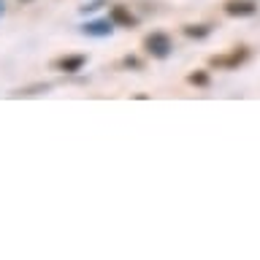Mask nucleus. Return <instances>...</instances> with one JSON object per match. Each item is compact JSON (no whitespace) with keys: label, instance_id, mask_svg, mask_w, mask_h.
I'll use <instances>...</instances> for the list:
<instances>
[{"label":"nucleus","instance_id":"nucleus-7","mask_svg":"<svg viewBox=\"0 0 260 260\" xmlns=\"http://www.w3.org/2000/svg\"><path fill=\"white\" fill-rule=\"evenodd\" d=\"M214 27H211L209 22H190V24H182V36L190 38V41H206Z\"/></svg>","mask_w":260,"mask_h":260},{"label":"nucleus","instance_id":"nucleus-8","mask_svg":"<svg viewBox=\"0 0 260 260\" xmlns=\"http://www.w3.org/2000/svg\"><path fill=\"white\" fill-rule=\"evenodd\" d=\"M52 87H54L52 81H32V84L16 87L14 92H11V98H38V95H46Z\"/></svg>","mask_w":260,"mask_h":260},{"label":"nucleus","instance_id":"nucleus-12","mask_svg":"<svg viewBox=\"0 0 260 260\" xmlns=\"http://www.w3.org/2000/svg\"><path fill=\"white\" fill-rule=\"evenodd\" d=\"M3 14H6V0H0V19H3Z\"/></svg>","mask_w":260,"mask_h":260},{"label":"nucleus","instance_id":"nucleus-11","mask_svg":"<svg viewBox=\"0 0 260 260\" xmlns=\"http://www.w3.org/2000/svg\"><path fill=\"white\" fill-rule=\"evenodd\" d=\"M106 6V0H87L84 6H79V14H95Z\"/></svg>","mask_w":260,"mask_h":260},{"label":"nucleus","instance_id":"nucleus-10","mask_svg":"<svg viewBox=\"0 0 260 260\" xmlns=\"http://www.w3.org/2000/svg\"><path fill=\"white\" fill-rule=\"evenodd\" d=\"M119 68H122V71H133V73H138V71L146 68V60H144V57H138V54H125V57L119 60Z\"/></svg>","mask_w":260,"mask_h":260},{"label":"nucleus","instance_id":"nucleus-3","mask_svg":"<svg viewBox=\"0 0 260 260\" xmlns=\"http://www.w3.org/2000/svg\"><path fill=\"white\" fill-rule=\"evenodd\" d=\"M89 57L84 52H73V54H60L52 60V71L62 73V76H76V73H81L87 68Z\"/></svg>","mask_w":260,"mask_h":260},{"label":"nucleus","instance_id":"nucleus-1","mask_svg":"<svg viewBox=\"0 0 260 260\" xmlns=\"http://www.w3.org/2000/svg\"><path fill=\"white\" fill-rule=\"evenodd\" d=\"M141 49H144L146 57L162 62L174 54V38H171V32H166V30H152L141 38Z\"/></svg>","mask_w":260,"mask_h":260},{"label":"nucleus","instance_id":"nucleus-5","mask_svg":"<svg viewBox=\"0 0 260 260\" xmlns=\"http://www.w3.org/2000/svg\"><path fill=\"white\" fill-rule=\"evenodd\" d=\"M114 30L117 27H114V22L109 19V16H95V19H87L79 27V32L87 36V38H111Z\"/></svg>","mask_w":260,"mask_h":260},{"label":"nucleus","instance_id":"nucleus-4","mask_svg":"<svg viewBox=\"0 0 260 260\" xmlns=\"http://www.w3.org/2000/svg\"><path fill=\"white\" fill-rule=\"evenodd\" d=\"M109 19L114 22V27H117V30H136L138 24H141L138 14H133V11H130V6H125V3H114L109 8Z\"/></svg>","mask_w":260,"mask_h":260},{"label":"nucleus","instance_id":"nucleus-6","mask_svg":"<svg viewBox=\"0 0 260 260\" xmlns=\"http://www.w3.org/2000/svg\"><path fill=\"white\" fill-rule=\"evenodd\" d=\"M222 14L231 16V19H249V16L257 14V3L255 0H225Z\"/></svg>","mask_w":260,"mask_h":260},{"label":"nucleus","instance_id":"nucleus-9","mask_svg":"<svg viewBox=\"0 0 260 260\" xmlns=\"http://www.w3.org/2000/svg\"><path fill=\"white\" fill-rule=\"evenodd\" d=\"M187 84H190V87H198V89H206V87H211V73L203 71V68L190 71V73H187Z\"/></svg>","mask_w":260,"mask_h":260},{"label":"nucleus","instance_id":"nucleus-2","mask_svg":"<svg viewBox=\"0 0 260 260\" xmlns=\"http://www.w3.org/2000/svg\"><path fill=\"white\" fill-rule=\"evenodd\" d=\"M249 57H252V49L241 44V46L228 49V52L211 54L206 60V65H209V68H214V71H239L244 62H249Z\"/></svg>","mask_w":260,"mask_h":260},{"label":"nucleus","instance_id":"nucleus-13","mask_svg":"<svg viewBox=\"0 0 260 260\" xmlns=\"http://www.w3.org/2000/svg\"><path fill=\"white\" fill-rule=\"evenodd\" d=\"M19 3H22V6H27V3H36V0H19Z\"/></svg>","mask_w":260,"mask_h":260}]
</instances>
